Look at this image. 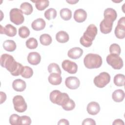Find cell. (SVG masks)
<instances>
[{"label": "cell", "instance_id": "5bb4252c", "mask_svg": "<svg viewBox=\"0 0 125 125\" xmlns=\"http://www.w3.org/2000/svg\"><path fill=\"white\" fill-rule=\"evenodd\" d=\"M87 18L86 11L83 9L76 10L74 13V19L77 22H83Z\"/></svg>", "mask_w": 125, "mask_h": 125}, {"label": "cell", "instance_id": "ab89813d", "mask_svg": "<svg viewBox=\"0 0 125 125\" xmlns=\"http://www.w3.org/2000/svg\"><path fill=\"white\" fill-rule=\"evenodd\" d=\"M112 124L114 125H124L125 123L122 120L120 119H117L114 120Z\"/></svg>", "mask_w": 125, "mask_h": 125}, {"label": "cell", "instance_id": "9a60e30c", "mask_svg": "<svg viewBox=\"0 0 125 125\" xmlns=\"http://www.w3.org/2000/svg\"><path fill=\"white\" fill-rule=\"evenodd\" d=\"M28 62L32 65H37L41 61V56L37 52H32L28 54L27 56Z\"/></svg>", "mask_w": 125, "mask_h": 125}, {"label": "cell", "instance_id": "4fadbf2b", "mask_svg": "<svg viewBox=\"0 0 125 125\" xmlns=\"http://www.w3.org/2000/svg\"><path fill=\"white\" fill-rule=\"evenodd\" d=\"M0 33L4 34L9 37H14L17 34V29L13 25L8 24L5 26L4 27H2V25H0Z\"/></svg>", "mask_w": 125, "mask_h": 125}, {"label": "cell", "instance_id": "d6986e66", "mask_svg": "<svg viewBox=\"0 0 125 125\" xmlns=\"http://www.w3.org/2000/svg\"><path fill=\"white\" fill-rule=\"evenodd\" d=\"M45 21L42 18L37 19L31 23L32 29L35 31H40L43 29L45 28Z\"/></svg>", "mask_w": 125, "mask_h": 125}, {"label": "cell", "instance_id": "f546056e", "mask_svg": "<svg viewBox=\"0 0 125 125\" xmlns=\"http://www.w3.org/2000/svg\"><path fill=\"white\" fill-rule=\"evenodd\" d=\"M26 47L30 49H34L37 47L38 43L37 40L34 38H30L26 41Z\"/></svg>", "mask_w": 125, "mask_h": 125}, {"label": "cell", "instance_id": "9c48e42d", "mask_svg": "<svg viewBox=\"0 0 125 125\" xmlns=\"http://www.w3.org/2000/svg\"><path fill=\"white\" fill-rule=\"evenodd\" d=\"M13 103L15 110L18 112L22 113L27 109V104L23 97L21 95L14 96L13 99Z\"/></svg>", "mask_w": 125, "mask_h": 125}, {"label": "cell", "instance_id": "8d00e7d4", "mask_svg": "<svg viewBox=\"0 0 125 125\" xmlns=\"http://www.w3.org/2000/svg\"><path fill=\"white\" fill-rule=\"evenodd\" d=\"M31 124V120L29 116L24 115L20 117L19 125H29Z\"/></svg>", "mask_w": 125, "mask_h": 125}, {"label": "cell", "instance_id": "8fae6325", "mask_svg": "<svg viewBox=\"0 0 125 125\" xmlns=\"http://www.w3.org/2000/svg\"><path fill=\"white\" fill-rule=\"evenodd\" d=\"M63 69L69 74H75L77 72L78 65L74 62L68 60H64L62 63Z\"/></svg>", "mask_w": 125, "mask_h": 125}, {"label": "cell", "instance_id": "ba28073f", "mask_svg": "<svg viewBox=\"0 0 125 125\" xmlns=\"http://www.w3.org/2000/svg\"><path fill=\"white\" fill-rule=\"evenodd\" d=\"M9 15L10 21L16 25L21 24L24 21L23 13L21 9L18 8H14L11 9Z\"/></svg>", "mask_w": 125, "mask_h": 125}, {"label": "cell", "instance_id": "83f0119b", "mask_svg": "<svg viewBox=\"0 0 125 125\" xmlns=\"http://www.w3.org/2000/svg\"><path fill=\"white\" fill-rule=\"evenodd\" d=\"M40 41L41 43L43 45H49L52 41V39L50 35L48 34H43L40 37Z\"/></svg>", "mask_w": 125, "mask_h": 125}, {"label": "cell", "instance_id": "3957f363", "mask_svg": "<svg viewBox=\"0 0 125 125\" xmlns=\"http://www.w3.org/2000/svg\"><path fill=\"white\" fill-rule=\"evenodd\" d=\"M97 28L95 25L91 24L88 26L83 36L80 40V43L85 47H90L97 34Z\"/></svg>", "mask_w": 125, "mask_h": 125}, {"label": "cell", "instance_id": "603a6c76", "mask_svg": "<svg viewBox=\"0 0 125 125\" xmlns=\"http://www.w3.org/2000/svg\"><path fill=\"white\" fill-rule=\"evenodd\" d=\"M20 9L22 12L26 15H30L33 11L32 4L27 2L22 3L20 5Z\"/></svg>", "mask_w": 125, "mask_h": 125}, {"label": "cell", "instance_id": "7402d4cb", "mask_svg": "<svg viewBox=\"0 0 125 125\" xmlns=\"http://www.w3.org/2000/svg\"><path fill=\"white\" fill-rule=\"evenodd\" d=\"M56 39L60 43H65L69 41V37L65 31H60L56 34Z\"/></svg>", "mask_w": 125, "mask_h": 125}, {"label": "cell", "instance_id": "8992f818", "mask_svg": "<svg viewBox=\"0 0 125 125\" xmlns=\"http://www.w3.org/2000/svg\"><path fill=\"white\" fill-rule=\"evenodd\" d=\"M106 62L114 69H120L123 66L122 59L117 54H110L106 57Z\"/></svg>", "mask_w": 125, "mask_h": 125}, {"label": "cell", "instance_id": "e0dca14e", "mask_svg": "<svg viewBox=\"0 0 125 125\" xmlns=\"http://www.w3.org/2000/svg\"><path fill=\"white\" fill-rule=\"evenodd\" d=\"M83 54V50L80 47H73L69 50L67 53L68 57L72 59H78L80 58Z\"/></svg>", "mask_w": 125, "mask_h": 125}, {"label": "cell", "instance_id": "d6a6232c", "mask_svg": "<svg viewBox=\"0 0 125 125\" xmlns=\"http://www.w3.org/2000/svg\"><path fill=\"white\" fill-rule=\"evenodd\" d=\"M62 108L66 111H70L73 110L75 107V103L74 101L69 98L63 105H62Z\"/></svg>", "mask_w": 125, "mask_h": 125}, {"label": "cell", "instance_id": "44dd1931", "mask_svg": "<svg viewBox=\"0 0 125 125\" xmlns=\"http://www.w3.org/2000/svg\"><path fill=\"white\" fill-rule=\"evenodd\" d=\"M112 98L113 101L115 102H121L124 99L125 92L122 89H117L113 92L112 95Z\"/></svg>", "mask_w": 125, "mask_h": 125}, {"label": "cell", "instance_id": "7a4b0ae2", "mask_svg": "<svg viewBox=\"0 0 125 125\" xmlns=\"http://www.w3.org/2000/svg\"><path fill=\"white\" fill-rule=\"evenodd\" d=\"M104 19L100 24V30L103 34H108L112 29L113 23L117 18V14L114 9L107 8L104 11Z\"/></svg>", "mask_w": 125, "mask_h": 125}, {"label": "cell", "instance_id": "74e56055", "mask_svg": "<svg viewBox=\"0 0 125 125\" xmlns=\"http://www.w3.org/2000/svg\"><path fill=\"white\" fill-rule=\"evenodd\" d=\"M82 125H95L96 122L93 119L91 118H86L83 121L82 123Z\"/></svg>", "mask_w": 125, "mask_h": 125}, {"label": "cell", "instance_id": "60d3db41", "mask_svg": "<svg viewBox=\"0 0 125 125\" xmlns=\"http://www.w3.org/2000/svg\"><path fill=\"white\" fill-rule=\"evenodd\" d=\"M69 122L66 119H61L59 122L58 123V125H69Z\"/></svg>", "mask_w": 125, "mask_h": 125}, {"label": "cell", "instance_id": "cb8c5ba5", "mask_svg": "<svg viewBox=\"0 0 125 125\" xmlns=\"http://www.w3.org/2000/svg\"><path fill=\"white\" fill-rule=\"evenodd\" d=\"M16 44L13 40H6L3 43V48L8 52H13L15 51L16 49Z\"/></svg>", "mask_w": 125, "mask_h": 125}, {"label": "cell", "instance_id": "1f68e13d", "mask_svg": "<svg viewBox=\"0 0 125 125\" xmlns=\"http://www.w3.org/2000/svg\"><path fill=\"white\" fill-rule=\"evenodd\" d=\"M48 71L49 73H57L60 74H61L62 71L59 66V65L56 63H51L49 64L47 67Z\"/></svg>", "mask_w": 125, "mask_h": 125}, {"label": "cell", "instance_id": "b9f144b4", "mask_svg": "<svg viewBox=\"0 0 125 125\" xmlns=\"http://www.w3.org/2000/svg\"><path fill=\"white\" fill-rule=\"evenodd\" d=\"M79 1V0H70V1H68V0H66V2L71 4H74L76 3L77 2H78Z\"/></svg>", "mask_w": 125, "mask_h": 125}, {"label": "cell", "instance_id": "e575fe53", "mask_svg": "<svg viewBox=\"0 0 125 125\" xmlns=\"http://www.w3.org/2000/svg\"><path fill=\"white\" fill-rule=\"evenodd\" d=\"M121 49L119 44L117 43H113L109 47V52L110 54H115L119 55L121 53Z\"/></svg>", "mask_w": 125, "mask_h": 125}, {"label": "cell", "instance_id": "30bf717a", "mask_svg": "<svg viewBox=\"0 0 125 125\" xmlns=\"http://www.w3.org/2000/svg\"><path fill=\"white\" fill-rule=\"evenodd\" d=\"M125 18H121L118 21L117 25L115 29L114 33L115 36L119 39H123L125 37Z\"/></svg>", "mask_w": 125, "mask_h": 125}, {"label": "cell", "instance_id": "d4e9b609", "mask_svg": "<svg viewBox=\"0 0 125 125\" xmlns=\"http://www.w3.org/2000/svg\"><path fill=\"white\" fill-rule=\"evenodd\" d=\"M32 1L35 3L36 8L40 11L44 10L49 4V1L48 0H37Z\"/></svg>", "mask_w": 125, "mask_h": 125}, {"label": "cell", "instance_id": "836d02e7", "mask_svg": "<svg viewBox=\"0 0 125 125\" xmlns=\"http://www.w3.org/2000/svg\"><path fill=\"white\" fill-rule=\"evenodd\" d=\"M19 35L21 38H26L30 35V30L25 26H22L19 29Z\"/></svg>", "mask_w": 125, "mask_h": 125}, {"label": "cell", "instance_id": "52a82bcc", "mask_svg": "<svg viewBox=\"0 0 125 125\" xmlns=\"http://www.w3.org/2000/svg\"><path fill=\"white\" fill-rule=\"evenodd\" d=\"M110 81V75L105 72L100 73L96 76L93 80L94 84L98 87L103 88L106 86Z\"/></svg>", "mask_w": 125, "mask_h": 125}, {"label": "cell", "instance_id": "277c9868", "mask_svg": "<svg viewBox=\"0 0 125 125\" xmlns=\"http://www.w3.org/2000/svg\"><path fill=\"white\" fill-rule=\"evenodd\" d=\"M102 62V57L97 54H87L83 59L84 64L88 69L99 68L101 66Z\"/></svg>", "mask_w": 125, "mask_h": 125}, {"label": "cell", "instance_id": "f35d334b", "mask_svg": "<svg viewBox=\"0 0 125 125\" xmlns=\"http://www.w3.org/2000/svg\"><path fill=\"white\" fill-rule=\"evenodd\" d=\"M0 104H1L5 101L6 99V95L4 92L2 91L0 92Z\"/></svg>", "mask_w": 125, "mask_h": 125}, {"label": "cell", "instance_id": "f1b7e54d", "mask_svg": "<svg viewBox=\"0 0 125 125\" xmlns=\"http://www.w3.org/2000/svg\"><path fill=\"white\" fill-rule=\"evenodd\" d=\"M45 18L48 20L54 19L57 16V11L54 8H50L44 12Z\"/></svg>", "mask_w": 125, "mask_h": 125}, {"label": "cell", "instance_id": "4dcf8cb0", "mask_svg": "<svg viewBox=\"0 0 125 125\" xmlns=\"http://www.w3.org/2000/svg\"><path fill=\"white\" fill-rule=\"evenodd\" d=\"M33 74V69L28 66H24L21 75L24 78L29 79L32 76Z\"/></svg>", "mask_w": 125, "mask_h": 125}, {"label": "cell", "instance_id": "ffe728a7", "mask_svg": "<svg viewBox=\"0 0 125 125\" xmlns=\"http://www.w3.org/2000/svg\"><path fill=\"white\" fill-rule=\"evenodd\" d=\"M48 80L49 83L52 85H57L60 84L62 81L61 74L57 73H51L48 76Z\"/></svg>", "mask_w": 125, "mask_h": 125}, {"label": "cell", "instance_id": "484cf974", "mask_svg": "<svg viewBox=\"0 0 125 125\" xmlns=\"http://www.w3.org/2000/svg\"><path fill=\"white\" fill-rule=\"evenodd\" d=\"M60 14L61 18L64 21H68L72 17L71 11L66 8L62 9L60 11Z\"/></svg>", "mask_w": 125, "mask_h": 125}, {"label": "cell", "instance_id": "6da1fadb", "mask_svg": "<svg viewBox=\"0 0 125 125\" xmlns=\"http://www.w3.org/2000/svg\"><path fill=\"white\" fill-rule=\"evenodd\" d=\"M0 65L5 68L14 76L21 75L24 66L17 62L14 57L8 54H3L0 56Z\"/></svg>", "mask_w": 125, "mask_h": 125}, {"label": "cell", "instance_id": "ac0fdd59", "mask_svg": "<svg viewBox=\"0 0 125 125\" xmlns=\"http://www.w3.org/2000/svg\"><path fill=\"white\" fill-rule=\"evenodd\" d=\"M26 87V84L24 81L21 79L15 80L12 83V87L16 91H23Z\"/></svg>", "mask_w": 125, "mask_h": 125}, {"label": "cell", "instance_id": "2e32d148", "mask_svg": "<svg viewBox=\"0 0 125 125\" xmlns=\"http://www.w3.org/2000/svg\"><path fill=\"white\" fill-rule=\"evenodd\" d=\"M86 110L90 115H97L100 111V105L96 102H90L87 105Z\"/></svg>", "mask_w": 125, "mask_h": 125}, {"label": "cell", "instance_id": "d590c367", "mask_svg": "<svg viewBox=\"0 0 125 125\" xmlns=\"http://www.w3.org/2000/svg\"><path fill=\"white\" fill-rule=\"evenodd\" d=\"M20 116L18 115L14 114H12L9 117V123L12 125H19Z\"/></svg>", "mask_w": 125, "mask_h": 125}, {"label": "cell", "instance_id": "7c38bea8", "mask_svg": "<svg viewBox=\"0 0 125 125\" xmlns=\"http://www.w3.org/2000/svg\"><path fill=\"white\" fill-rule=\"evenodd\" d=\"M65 84L67 88L70 89H76L79 87L80 82L77 77L70 76L66 78Z\"/></svg>", "mask_w": 125, "mask_h": 125}, {"label": "cell", "instance_id": "5b68a950", "mask_svg": "<svg viewBox=\"0 0 125 125\" xmlns=\"http://www.w3.org/2000/svg\"><path fill=\"white\" fill-rule=\"evenodd\" d=\"M49 99L52 103L62 106L69 99V97L66 93H62L59 90H54L50 93Z\"/></svg>", "mask_w": 125, "mask_h": 125}, {"label": "cell", "instance_id": "4316f807", "mask_svg": "<svg viewBox=\"0 0 125 125\" xmlns=\"http://www.w3.org/2000/svg\"><path fill=\"white\" fill-rule=\"evenodd\" d=\"M114 84L117 86H123L125 84V77L124 75L118 74L116 75L113 79Z\"/></svg>", "mask_w": 125, "mask_h": 125}]
</instances>
